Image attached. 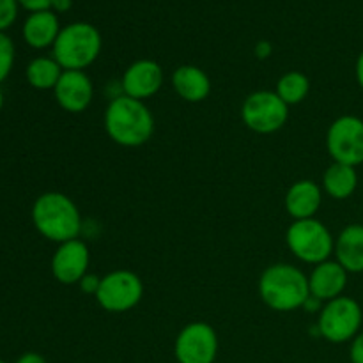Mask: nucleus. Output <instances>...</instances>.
Returning <instances> with one entry per match:
<instances>
[{"label":"nucleus","instance_id":"f257e3e1","mask_svg":"<svg viewBox=\"0 0 363 363\" xmlns=\"http://www.w3.org/2000/svg\"><path fill=\"white\" fill-rule=\"evenodd\" d=\"M103 124L110 140L121 147H140L155 133V117L145 101L124 94L108 103Z\"/></svg>","mask_w":363,"mask_h":363},{"label":"nucleus","instance_id":"f03ea898","mask_svg":"<svg viewBox=\"0 0 363 363\" xmlns=\"http://www.w3.org/2000/svg\"><path fill=\"white\" fill-rule=\"evenodd\" d=\"M32 222L43 238L57 245L78 240L82 233L80 209L62 191L39 195L32 206Z\"/></svg>","mask_w":363,"mask_h":363},{"label":"nucleus","instance_id":"7ed1b4c3","mask_svg":"<svg viewBox=\"0 0 363 363\" xmlns=\"http://www.w3.org/2000/svg\"><path fill=\"white\" fill-rule=\"evenodd\" d=\"M259 296L266 307L275 312H293L303 308L311 296L308 275L287 262L268 266L259 279Z\"/></svg>","mask_w":363,"mask_h":363},{"label":"nucleus","instance_id":"20e7f679","mask_svg":"<svg viewBox=\"0 0 363 363\" xmlns=\"http://www.w3.org/2000/svg\"><path fill=\"white\" fill-rule=\"evenodd\" d=\"M103 39L98 28L87 21H74L60 30L52 57L64 71H85L101 53Z\"/></svg>","mask_w":363,"mask_h":363},{"label":"nucleus","instance_id":"39448f33","mask_svg":"<svg viewBox=\"0 0 363 363\" xmlns=\"http://www.w3.org/2000/svg\"><path fill=\"white\" fill-rule=\"evenodd\" d=\"M286 243L298 261L312 266L328 261L335 250V238L318 218L293 220L286 233Z\"/></svg>","mask_w":363,"mask_h":363},{"label":"nucleus","instance_id":"423d86ee","mask_svg":"<svg viewBox=\"0 0 363 363\" xmlns=\"http://www.w3.org/2000/svg\"><path fill=\"white\" fill-rule=\"evenodd\" d=\"M363 311L357 300L350 296H339L326 301L318 315L319 337L332 344L351 342L360 333Z\"/></svg>","mask_w":363,"mask_h":363},{"label":"nucleus","instance_id":"0eeeda50","mask_svg":"<svg viewBox=\"0 0 363 363\" xmlns=\"http://www.w3.org/2000/svg\"><path fill=\"white\" fill-rule=\"evenodd\" d=\"M144 296V282L130 269H113L101 277L96 301L110 314H124L137 307Z\"/></svg>","mask_w":363,"mask_h":363},{"label":"nucleus","instance_id":"6e6552de","mask_svg":"<svg viewBox=\"0 0 363 363\" xmlns=\"http://www.w3.org/2000/svg\"><path fill=\"white\" fill-rule=\"evenodd\" d=\"M245 126L257 135H272L282 130L289 119V105L275 91H255L241 105Z\"/></svg>","mask_w":363,"mask_h":363},{"label":"nucleus","instance_id":"1a4fd4ad","mask_svg":"<svg viewBox=\"0 0 363 363\" xmlns=\"http://www.w3.org/2000/svg\"><path fill=\"white\" fill-rule=\"evenodd\" d=\"M326 151L330 158L344 165L358 167L363 163V119L357 116H340L326 131Z\"/></svg>","mask_w":363,"mask_h":363},{"label":"nucleus","instance_id":"9d476101","mask_svg":"<svg viewBox=\"0 0 363 363\" xmlns=\"http://www.w3.org/2000/svg\"><path fill=\"white\" fill-rule=\"evenodd\" d=\"M174 354L177 363H215L218 354V335L204 321L188 323L176 337Z\"/></svg>","mask_w":363,"mask_h":363},{"label":"nucleus","instance_id":"9b49d317","mask_svg":"<svg viewBox=\"0 0 363 363\" xmlns=\"http://www.w3.org/2000/svg\"><path fill=\"white\" fill-rule=\"evenodd\" d=\"M91 252L82 240H71L60 243L52 257V275L62 286H78L89 273Z\"/></svg>","mask_w":363,"mask_h":363},{"label":"nucleus","instance_id":"f8f14e48","mask_svg":"<svg viewBox=\"0 0 363 363\" xmlns=\"http://www.w3.org/2000/svg\"><path fill=\"white\" fill-rule=\"evenodd\" d=\"M163 82H165L163 67L156 60L138 59L124 69L121 89L124 96L145 101L158 94L160 89L163 87Z\"/></svg>","mask_w":363,"mask_h":363},{"label":"nucleus","instance_id":"ddd939ff","mask_svg":"<svg viewBox=\"0 0 363 363\" xmlns=\"http://www.w3.org/2000/svg\"><path fill=\"white\" fill-rule=\"evenodd\" d=\"M55 101L69 113H82L91 106L94 85L85 71H64L59 84L53 89Z\"/></svg>","mask_w":363,"mask_h":363},{"label":"nucleus","instance_id":"4468645a","mask_svg":"<svg viewBox=\"0 0 363 363\" xmlns=\"http://www.w3.org/2000/svg\"><path fill=\"white\" fill-rule=\"evenodd\" d=\"M347 279H350V273L333 259L315 264L308 275L311 296L318 298L323 303L335 300V298L342 296L346 291Z\"/></svg>","mask_w":363,"mask_h":363},{"label":"nucleus","instance_id":"2eb2a0df","mask_svg":"<svg viewBox=\"0 0 363 363\" xmlns=\"http://www.w3.org/2000/svg\"><path fill=\"white\" fill-rule=\"evenodd\" d=\"M323 204V188L311 179L293 183L284 197L286 211L293 220L315 218Z\"/></svg>","mask_w":363,"mask_h":363},{"label":"nucleus","instance_id":"dca6fc26","mask_svg":"<svg viewBox=\"0 0 363 363\" xmlns=\"http://www.w3.org/2000/svg\"><path fill=\"white\" fill-rule=\"evenodd\" d=\"M60 30L62 27H60L59 16L55 11L48 9L28 14L21 27V35L30 48L45 50L55 45Z\"/></svg>","mask_w":363,"mask_h":363},{"label":"nucleus","instance_id":"f3484780","mask_svg":"<svg viewBox=\"0 0 363 363\" xmlns=\"http://www.w3.org/2000/svg\"><path fill=\"white\" fill-rule=\"evenodd\" d=\"M170 82H172L176 94L183 101L201 103L211 94V78L202 67L194 66V64H184V66L177 67L172 73Z\"/></svg>","mask_w":363,"mask_h":363},{"label":"nucleus","instance_id":"a211bd4d","mask_svg":"<svg viewBox=\"0 0 363 363\" xmlns=\"http://www.w3.org/2000/svg\"><path fill=\"white\" fill-rule=\"evenodd\" d=\"M333 255L347 273H363V223H351L340 230Z\"/></svg>","mask_w":363,"mask_h":363},{"label":"nucleus","instance_id":"6ab92c4d","mask_svg":"<svg viewBox=\"0 0 363 363\" xmlns=\"http://www.w3.org/2000/svg\"><path fill=\"white\" fill-rule=\"evenodd\" d=\"M321 188L328 197L335 201H346L358 188L357 167L332 162L323 172Z\"/></svg>","mask_w":363,"mask_h":363},{"label":"nucleus","instance_id":"aec40b11","mask_svg":"<svg viewBox=\"0 0 363 363\" xmlns=\"http://www.w3.org/2000/svg\"><path fill=\"white\" fill-rule=\"evenodd\" d=\"M64 69L53 57H35L25 69L28 85L38 91H53L59 84Z\"/></svg>","mask_w":363,"mask_h":363},{"label":"nucleus","instance_id":"412c9836","mask_svg":"<svg viewBox=\"0 0 363 363\" xmlns=\"http://www.w3.org/2000/svg\"><path fill=\"white\" fill-rule=\"evenodd\" d=\"M275 92L286 105H300L311 92V78L301 71H287L277 82Z\"/></svg>","mask_w":363,"mask_h":363},{"label":"nucleus","instance_id":"4be33fe9","mask_svg":"<svg viewBox=\"0 0 363 363\" xmlns=\"http://www.w3.org/2000/svg\"><path fill=\"white\" fill-rule=\"evenodd\" d=\"M14 55H16V48L14 43L6 32H0V84L6 82L14 66Z\"/></svg>","mask_w":363,"mask_h":363},{"label":"nucleus","instance_id":"5701e85b","mask_svg":"<svg viewBox=\"0 0 363 363\" xmlns=\"http://www.w3.org/2000/svg\"><path fill=\"white\" fill-rule=\"evenodd\" d=\"M18 9V0H0V32H6L16 21Z\"/></svg>","mask_w":363,"mask_h":363},{"label":"nucleus","instance_id":"b1692460","mask_svg":"<svg viewBox=\"0 0 363 363\" xmlns=\"http://www.w3.org/2000/svg\"><path fill=\"white\" fill-rule=\"evenodd\" d=\"M99 282H101V277H96V275H92V273H87V275H85L84 279L78 282V287H80L85 294L96 296V293H98V289H99Z\"/></svg>","mask_w":363,"mask_h":363},{"label":"nucleus","instance_id":"393cba45","mask_svg":"<svg viewBox=\"0 0 363 363\" xmlns=\"http://www.w3.org/2000/svg\"><path fill=\"white\" fill-rule=\"evenodd\" d=\"M350 360L351 363H363V332L351 340Z\"/></svg>","mask_w":363,"mask_h":363},{"label":"nucleus","instance_id":"a878e982","mask_svg":"<svg viewBox=\"0 0 363 363\" xmlns=\"http://www.w3.org/2000/svg\"><path fill=\"white\" fill-rule=\"evenodd\" d=\"M20 7L27 9L28 13H38V11L52 9L53 0H18Z\"/></svg>","mask_w":363,"mask_h":363},{"label":"nucleus","instance_id":"bb28decb","mask_svg":"<svg viewBox=\"0 0 363 363\" xmlns=\"http://www.w3.org/2000/svg\"><path fill=\"white\" fill-rule=\"evenodd\" d=\"M14 363H46L45 357H41L39 353H34V351H28V353H23L20 358H18Z\"/></svg>","mask_w":363,"mask_h":363},{"label":"nucleus","instance_id":"cd10ccee","mask_svg":"<svg viewBox=\"0 0 363 363\" xmlns=\"http://www.w3.org/2000/svg\"><path fill=\"white\" fill-rule=\"evenodd\" d=\"M254 50H255V55H257L259 59H268V57L272 55L273 48L268 41H259Z\"/></svg>","mask_w":363,"mask_h":363},{"label":"nucleus","instance_id":"c85d7f7f","mask_svg":"<svg viewBox=\"0 0 363 363\" xmlns=\"http://www.w3.org/2000/svg\"><path fill=\"white\" fill-rule=\"evenodd\" d=\"M354 74H357L358 85L363 89V50L360 52V55H358L357 64H354Z\"/></svg>","mask_w":363,"mask_h":363},{"label":"nucleus","instance_id":"c756f323","mask_svg":"<svg viewBox=\"0 0 363 363\" xmlns=\"http://www.w3.org/2000/svg\"><path fill=\"white\" fill-rule=\"evenodd\" d=\"M71 0H53L52 4V11L55 13H66V11L71 9Z\"/></svg>","mask_w":363,"mask_h":363},{"label":"nucleus","instance_id":"7c9ffc66","mask_svg":"<svg viewBox=\"0 0 363 363\" xmlns=\"http://www.w3.org/2000/svg\"><path fill=\"white\" fill-rule=\"evenodd\" d=\"M2 106H4V92L0 91V112H2Z\"/></svg>","mask_w":363,"mask_h":363},{"label":"nucleus","instance_id":"2f4dec72","mask_svg":"<svg viewBox=\"0 0 363 363\" xmlns=\"http://www.w3.org/2000/svg\"><path fill=\"white\" fill-rule=\"evenodd\" d=\"M0 363H6V362H4V360H0Z\"/></svg>","mask_w":363,"mask_h":363}]
</instances>
